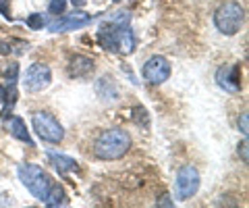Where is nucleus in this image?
<instances>
[{"mask_svg": "<svg viewBox=\"0 0 249 208\" xmlns=\"http://www.w3.org/2000/svg\"><path fill=\"white\" fill-rule=\"evenodd\" d=\"M127 19H129L127 15H119V17L102 23V27H100V32H98V40L106 50L121 52V55H131V52H133L135 38H133L131 27L124 23Z\"/></svg>", "mask_w": 249, "mask_h": 208, "instance_id": "1", "label": "nucleus"}, {"mask_svg": "<svg viewBox=\"0 0 249 208\" xmlns=\"http://www.w3.org/2000/svg\"><path fill=\"white\" fill-rule=\"evenodd\" d=\"M129 146H131V137L127 132H123V129H108V132H104L98 137L93 152H96V156L100 160H116L129 150Z\"/></svg>", "mask_w": 249, "mask_h": 208, "instance_id": "2", "label": "nucleus"}, {"mask_svg": "<svg viewBox=\"0 0 249 208\" xmlns=\"http://www.w3.org/2000/svg\"><path fill=\"white\" fill-rule=\"evenodd\" d=\"M19 179H21L23 186L31 191V196H36L37 200H42V202H46V198L50 196V191L54 188L52 179L46 175L44 169L37 167V165H21L19 167Z\"/></svg>", "mask_w": 249, "mask_h": 208, "instance_id": "3", "label": "nucleus"}, {"mask_svg": "<svg viewBox=\"0 0 249 208\" xmlns=\"http://www.w3.org/2000/svg\"><path fill=\"white\" fill-rule=\"evenodd\" d=\"M243 19H245V11L239 2H224L216 9L214 13V23L218 27V32L224 34V36H235L241 25H243Z\"/></svg>", "mask_w": 249, "mask_h": 208, "instance_id": "4", "label": "nucleus"}, {"mask_svg": "<svg viewBox=\"0 0 249 208\" xmlns=\"http://www.w3.org/2000/svg\"><path fill=\"white\" fill-rule=\"evenodd\" d=\"M31 125H34L36 133L42 137L44 142H50V144H58L62 137H65V129L62 125L52 117L50 113H34L31 117Z\"/></svg>", "mask_w": 249, "mask_h": 208, "instance_id": "5", "label": "nucleus"}, {"mask_svg": "<svg viewBox=\"0 0 249 208\" xmlns=\"http://www.w3.org/2000/svg\"><path fill=\"white\" fill-rule=\"evenodd\" d=\"M199 189V173L196 167L185 165L177 173V198L178 200H189L196 196Z\"/></svg>", "mask_w": 249, "mask_h": 208, "instance_id": "6", "label": "nucleus"}, {"mask_svg": "<svg viewBox=\"0 0 249 208\" xmlns=\"http://www.w3.org/2000/svg\"><path fill=\"white\" fill-rule=\"evenodd\" d=\"M91 21V15L85 11H73L69 15H62L60 19H56L50 25L52 34H62V32H73V29H79L83 25H88Z\"/></svg>", "mask_w": 249, "mask_h": 208, "instance_id": "7", "label": "nucleus"}, {"mask_svg": "<svg viewBox=\"0 0 249 208\" xmlns=\"http://www.w3.org/2000/svg\"><path fill=\"white\" fill-rule=\"evenodd\" d=\"M50 79H52V75H50L48 65L34 63L27 69V73H25V88L29 92H40L44 88H48Z\"/></svg>", "mask_w": 249, "mask_h": 208, "instance_id": "8", "label": "nucleus"}, {"mask_svg": "<svg viewBox=\"0 0 249 208\" xmlns=\"http://www.w3.org/2000/svg\"><path fill=\"white\" fill-rule=\"evenodd\" d=\"M170 77V65L166 58L162 57H152L143 65V79L150 83H162Z\"/></svg>", "mask_w": 249, "mask_h": 208, "instance_id": "9", "label": "nucleus"}, {"mask_svg": "<svg viewBox=\"0 0 249 208\" xmlns=\"http://www.w3.org/2000/svg\"><path fill=\"white\" fill-rule=\"evenodd\" d=\"M216 81L224 92H231L235 94L239 92V86H241V77H239V67L232 65V67H220L216 73Z\"/></svg>", "mask_w": 249, "mask_h": 208, "instance_id": "10", "label": "nucleus"}, {"mask_svg": "<svg viewBox=\"0 0 249 208\" xmlns=\"http://www.w3.org/2000/svg\"><path fill=\"white\" fill-rule=\"evenodd\" d=\"M4 125H6V132H9L11 135H15L21 142H25L27 146H34V140H31V135H29L27 127H25V121H23L21 117H9L4 121Z\"/></svg>", "mask_w": 249, "mask_h": 208, "instance_id": "11", "label": "nucleus"}, {"mask_svg": "<svg viewBox=\"0 0 249 208\" xmlns=\"http://www.w3.org/2000/svg\"><path fill=\"white\" fill-rule=\"evenodd\" d=\"M93 69V60L89 57H73L69 63V73L71 77H85L89 75Z\"/></svg>", "mask_w": 249, "mask_h": 208, "instance_id": "12", "label": "nucleus"}, {"mask_svg": "<svg viewBox=\"0 0 249 208\" xmlns=\"http://www.w3.org/2000/svg\"><path fill=\"white\" fill-rule=\"evenodd\" d=\"M50 156V160H52V165H54V169H56L58 173H69V171H77V163H75V158H71V156H67V154H56V152H50L48 154Z\"/></svg>", "mask_w": 249, "mask_h": 208, "instance_id": "13", "label": "nucleus"}, {"mask_svg": "<svg viewBox=\"0 0 249 208\" xmlns=\"http://www.w3.org/2000/svg\"><path fill=\"white\" fill-rule=\"evenodd\" d=\"M62 202H65V191H62L58 186H54L52 191H50V196L46 198L44 204H48V206H58V204H62Z\"/></svg>", "mask_w": 249, "mask_h": 208, "instance_id": "14", "label": "nucleus"}, {"mask_svg": "<svg viewBox=\"0 0 249 208\" xmlns=\"http://www.w3.org/2000/svg\"><path fill=\"white\" fill-rule=\"evenodd\" d=\"M27 25L31 29H42L46 25V19H44V15L40 13H34V15H29V19H27Z\"/></svg>", "mask_w": 249, "mask_h": 208, "instance_id": "15", "label": "nucleus"}, {"mask_svg": "<svg viewBox=\"0 0 249 208\" xmlns=\"http://www.w3.org/2000/svg\"><path fill=\"white\" fill-rule=\"evenodd\" d=\"M67 9V0H50V4H48V11L52 15H62Z\"/></svg>", "mask_w": 249, "mask_h": 208, "instance_id": "16", "label": "nucleus"}, {"mask_svg": "<svg viewBox=\"0 0 249 208\" xmlns=\"http://www.w3.org/2000/svg\"><path fill=\"white\" fill-rule=\"evenodd\" d=\"M17 71H19L17 63H13V65H11V71H6V79H9L11 83H15V79H17Z\"/></svg>", "mask_w": 249, "mask_h": 208, "instance_id": "17", "label": "nucleus"}, {"mask_svg": "<svg viewBox=\"0 0 249 208\" xmlns=\"http://www.w3.org/2000/svg\"><path fill=\"white\" fill-rule=\"evenodd\" d=\"M239 129L243 132V135L247 137V113L241 114V119H239Z\"/></svg>", "mask_w": 249, "mask_h": 208, "instance_id": "18", "label": "nucleus"}, {"mask_svg": "<svg viewBox=\"0 0 249 208\" xmlns=\"http://www.w3.org/2000/svg\"><path fill=\"white\" fill-rule=\"evenodd\" d=\"M239 152H241V156H243V160H247V140H243V146L239 148Z\"/></svg>", "mask_w": 249, "mask_h": 208, "instance_id": "19", "label": "nucleus"}, {"mask_svg": "<svg viewBox=\"0 0 249 208\" xmlns=\"http://www.w3.org/2000/svg\"><path fill=\"white\" fill-rule=\"evenodd\" d=\"M0 11H2L4 17H11V13H9V6H6L4 2H0Z\"/></svg>", "mask_w": 249, "mask_h": 208, "instance_id": "20", "label": "nucleus"}, {"mask_svg": "<svg viewBox=\"0 0 249 208\" xmlns=\"http://www.w3.org/2000/svg\"><path fill=\"white\" fill-rule=\"evenodd\" d=\"M71 2H73L75 6H83L85 2H88V0H71Z\"/></svg>", "mask_w": 249, "mask_h": 208, "instance_id": "21", "label": "nucleus"}, {"mask_svg": "<svg viewBox=\"0 0 249 208\" xmlns=\"http://www.w3.org/2000/svg\"><path fill=\"white\" fill-rule=\"evenodd\" d=\"M0 96H2V88H0Z\"/></svg>", "mask_w": 249, "mask_h": 208, "instance_id": "22", "label": "nucleus"}]
</instances>
